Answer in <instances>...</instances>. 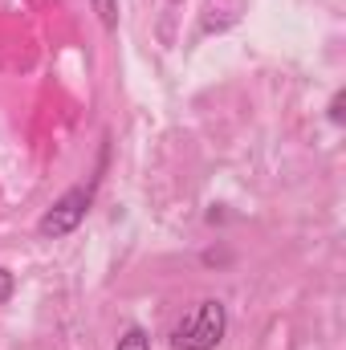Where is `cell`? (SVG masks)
Returning <instances> with one entry per match:
<instances>
[{
    "label": "cell",
    "instance_id": "cell-1",
    "mask_svg": "<svg viewBox=\"0 0 346 350\" xmlns=\"http://www.w3.org/2000/svg\"><path fill=\"white\" fill-rule=\"evenodd\" d=\"M228 334V310L216 297H204L191 306L179 322L172 326V347L175 350H216Z\"/></svg>",
    "mask_w": 346,
    "mask_h": 350
},
{
    "label": "cell",
    "instance_id": "cell-3",
    "mask_svg": "<svg viewBox=\"0 0 346 350\" xmlns=\"http://www.w3.org/2000/svg\"><path fill=\"white\" fill-rule=\"evenodd\" d=\"M90 8L98 12V21H102V29H106V33H114V29H118V0H90Z\"/></svg>",
    "mask_w": 346,
    "mask_h": 350
},
{
    "label": "cell",
    "instance_id": "cell-4",
    "mask_svg": "<svg viewBox=\"0 0 346 350\" xmlns=\"http://www.w3.org/2000/svg\"><path fill=\"white\" fill-rule=\"evenodd\" d=\"M114 350H151V338H147L143 326H131V330H122V338H118Z\"/></svg>",
    "mask_w": 346,
    "mask_h": 350
},
{
    "label": "cell",
    "instance_id": "cell-6",
    "mask_svg": "<svg viewBox=\"0 0 346 350\" xmlns=\"http://www.w3.org/2000/svg\"><path fill=\"white\" fill-rule=\"evenodd\" d=\"M330 122H343V90H338L334 102H330Z\"/></svg>",
    "mask_w": 346,
    "mask_h": 350
},
{
    "label": "cell",
    "instance_id": "cell-2",
    "mask_svg": "<svg viewBox=\"0 0 346 350\" xmlns=\"http://www.w3.org/2000/svg\"><path fill=\"white\" fill-rule=\"evenodd\" d=\"M94 191H98V175H94L90 183H74L70 191H62V196L45 208V216L37 220V237H41V241H62V237L78 232L82 220L90 216V208H94Z\"/></svg>",
    "mask_w": 346,
    "mask_h": 350
},
{
    "label": "cell",
    "instance_id": "cell-5",
    "mask_svg": "<svg viewBox=\"0 0 346 350\" xmlns=\"http://www.w3.org/2000/svg\"><path fill=\"white\" fill-rule=\"evenodd\" d=\"M12 293H16V277H12L8 269H0V306H4Z\"/></svg>",
    "mask_w": 346,
    "mask_h": 350
},
{
    "label": "cell",
    "instance_id": "cell-7",
    "mask_svg": "<svg viewBox=\"0 0 346 350\" xmlns=\"http://www.w3.org/2000/svg\"><path fill=\"white\" fill-rule=\"evenodd\" d=\"M172 4H179V0H172Z\"/></svg>",
    "mask_w": 346,
    "mask_h": 350
}]
</instances>
